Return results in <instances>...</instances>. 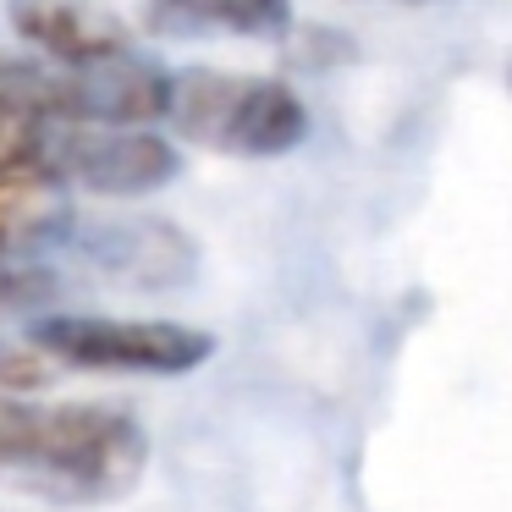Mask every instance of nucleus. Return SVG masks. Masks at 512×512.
<instances>
[{"mask_svg":"<svg viewBox=\"0 0 512 512\" xmlns=\"http://www.w3.org/2000/svg\"><path fill=\"white\" fill-rule=\"evenodd\" d=\"M149 441L127 413L89 402H34L0 386V468L61 485L67 496H122L144 474Z\"/></svg>","mask_w":512,"mask_h":512,"instance_id":"nucleus-1","label":"nucleus"},{"mask_svg":"<svg viewBox=\"0 0 512 512\" xmlns=\"http://www.w3.org/2000/svg\"><path fill=\"white\" fill-rule=\"evenodd\" d=\"M166 127L188 144L237 160H276L303 149L309 138V105L276 78L248 72L188 67L166 78Z\"/></svg>","mask_w":512,"mask_h":512,"instance_id":"nucleus-2","label":"nucleus"},{"mask_svg":"<svg viewBox=\"0 0 512 512\" xmlns=\"http://www.w3.org/2000/svg\"><path fill=\"white\" fill-rule=\"evenodd\" d=\"M34 342L72 369L100 375H193L215 358V336L182 320H116V314H45Z\"/></svg>","mask_w":512,"mask_h":512,"instance_id":"nucleus-3","label":"nucleus"},{"mask_svg":"<svg viewBox=\"0 0 512 512\" xmlns=\"http://www.w3.org/2000/svg\"><path fill=\"white\" fill-rule=\"evenodd\" d=\"M45 171L56 188L100 199H144L182 177V149L166 133L116 122H56L45 144Z\"/></svg>","mask_w":512,"mask_h":512,"instance_id":"nucleus-4","label":"nucleus"},{"mask_svg":"<svg viewBox=\"0 0 512 512\" xmlns=\"http://www.w3.org/2000/svg\"><path fill=\"white\" fill-rule=\"evenodd\" d=\"M61 232H67L72 254L116 287L166 292L193 281V265H199L193 237L160 215H83V221H67Z\"/></svg>","mask_w":512,"mask_h":512,"instance_id":"nucleus-5","label":"nucleus"},{"mask_svg":"<svg viewBox=\"0 0 512 512\" xmlns=\"http://www.w3.org/2000/svg\"><path fill=\"white\" fill-rule=\"evenodd\" d=\"M12 34L23 45L45 50L56 67H100L127 56V23L94 0H12L6 6Z\"/></svg>","mask_w":512,"mask_h":512,"instance_id":"nucleus-6","label":"nucleus"},{"mask_svg":"<svg viewBox=\"0 0 512 512\" xmlns=\"http://www.w3.org/2000/svg\"><path fill=\"white\" fill-rule=\"evenodd\" d=\"M56 122V72L0 61V166L45 171V144Z\"/></svg>","mask_w":512,"mask_h":512,"instance_id":"nucleus-7","label":"nucleus"},{"mask_svg":"<svg viewBox=\"0 0 512 512\" xmlns=\"http://www.w3.org/2000/svg\"><path fill=\"white\" fill-rule=\"evenodd\" d=\"M166 28H215V34H243V39H281L292 28L287 0H160Z\"/></svg>","mask_w":512,"mask_h":512,"instance_id":"nucleus-8","label":"nucleus"},{"mask_svg":"<svg viewBox=\"0 0 512 512\" xmlns=\"http://www.w3.org/2000/svg\"><path fill=\"white\" fill-rule=\"evenodd\" d=\"M56 182L45 171H28V166H0V259L12 248L34 243L39 232L61 221V204H56Z\"/></svg>","mask_w":512,"mask_h":512,"instance_id":"nucleus-9","label":"nucleus"},{"mask_svg":"<svg viewBox=\"0 0 512 512\" xmlns=\"http://www.w3.org/2000/svg\"><path fill=\"white\" fill-rule=\"evenodd\" d=\"M408 6H419V0H408Z\"/></svg>","mask_w":512,"mask_h":512,"instance_id":"nucleus-10","label":"nucleus"}]
</instances>
